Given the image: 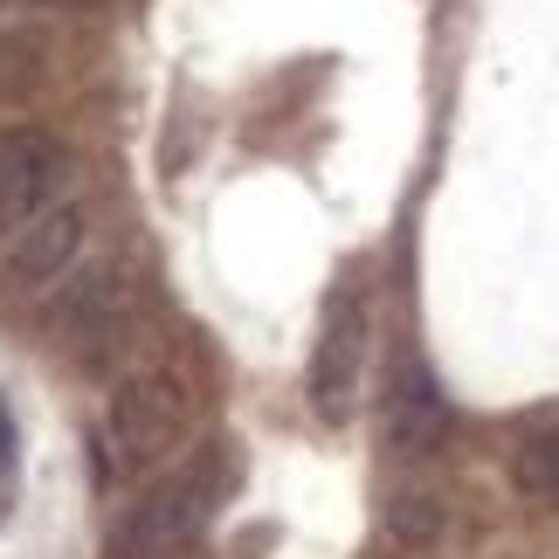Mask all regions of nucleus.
<instances>
[{"label":"nucleus","instance_id":"obj_10","mask_svg":"<svg viewBox=\"0 0 559 559\" xmlns=\"http://www.w3.org/2000/svg\"><path fill=\"white\" fill-rule=\"evenodd\" d=\"M0 449H8V407H0Z\"/></svg>","mask_w":559,"mask_h":559},{"label":"nucleus","instance_id":"obj_1","mask_svg":"<svg viewBox=\"0 0 559 559\" xmlns=\"http://www.w3.org/2000/svg\"><path fill=\"white\" fill-rule=\"evenodd\" d=\"M359 373H367V305L353 290H332L325 325H318V353H311V415L332 428L353 421Z\"/></svg>","mask_w":559,"mask_h":559},{"label":"nucleus","instance_id":"obj_4","mask_svg":"<svg viewBox=\"0 0 559 559\" xmlns=\"http://www.w3.org/2000/svg\"><path fill=\"white\" fill-rule=\"evenodd\" d=\"M62 166L70 159H62V145L49 132H8L0 139V235L35 222L41 201L62 180Z\"/></svg>","mask_w":559,"mask_h":559},{"label":"nucleus","instance_id":"obj_5","mask_svg":"<svg viewBox=\"0 0 559 559\" xmlns=\"http://www.w3.org/2000/svg\"><path fill=\"white\" fill-rule=\"evenodd\" d=\"M76 255H83V207H49L21 228V242L8 255V284L14 290H49L76 270Z\"/></svg>","mask_w":559,"mask_h":559},{"label":"nucleus","instance_id":"obj_11","mask_svg":"<svg viewBox=\"0 0 559 559\" xmlns=\"http://www.w3.org/2000/svg\"><path fill=\"white\" fill-rule=\"evenodd\" d=\"M0 8H8V0H0Z\"/></svg>","mask_w":559,"mask_h":559},{"label":"nucleus","instance_id":"obj_8","mask_svg":"<svg viewBox=\"0 0 559 559\" xmlns=\"http://www.w3.org/2000/svg\"><path fill=\"white\" fill-rule=\"evenodd\" d=\"M511 484H519L532 504L559 511V421L532 428V436L519 442V456H511Z\"/></svg>","mask_w":559,"mask_h":559},{"label":"nucleus","instance_id":"obj_2","mask_svg":"<svg viewBox=\"0 0 559 559\" xmlns=\"http://www.w3.org/2000/svg\"><path fill=\"white\" fill-rule=\"evenodd\" d=\"M187 436V386L174 373H132L111 394V442L124 463H159Z\"/></svg>","mask_w":559,"mask_h":559},{"label":"nucleus","instance_id":"obj_3","mask_svg":"<svg viewBox=\"0 0 559 559\" xmlns=\"http://www.w3.org/2000/svg\"><path fill=\"white\" fill-rule=\"evenodd\" d=\"M207 511H214V484H207V469H193V477H174V484H159L145 504H132V519H124L118 546L139 552V559L174 552V546H187L193 532L207 525Z\"/></svg>","mask_w":559,"mask_h":559},{"label":"nucleus","instance_id":"obj_7","mask_svg":"<svg viewBox=\"0 0 559 559\" xmlns=\"http://www.w3.org/2000/svg\"><path fill=\"white\" fill-rule=\"evenodd\" d=\"M442 428H449L442 394H436L421 373H401L394 394H386V442H394L401 456H421V449L442 442Z\"/></svg>","mask_w":559,"mask_h":559},{"label":"nucleus","instance_id":"obj_6","mask_svg":"<svg viewBox=\"0 0 559 559\" xmlns=\"http://www.w3.org/2000/svg\"><path fill=\"white\" fill-rule=\"evenodd\" d=\"M132 311H139V284H124L118 270H104L83 284L76 311H70V346L83 359H104L111 346H124L132 338Z\"/></svg>","mask_w":559,"mask_h":559},{"label":"nucleus","instance_id":"obj_9","mask_svg":"<svg viewBox=\"0 0 559 559\" xmlns=\"http://www.w3.org/2000/svg\"><path fill=\"white\" fill-rule=\"evenodd\" d=\"M386 532H394L401 546H428V539L442 532L436 498H394V504H386Z\"/></svg>","mask_w":559,"mask_h":559}]
</instances>
